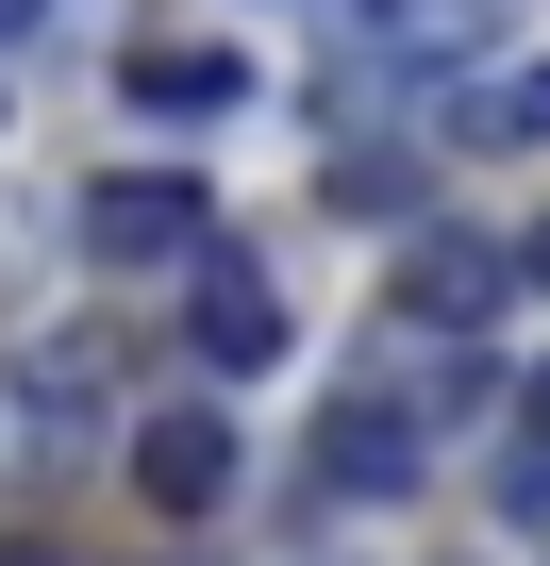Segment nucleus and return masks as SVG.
I'll return each mask as SVG.
<instances>
[{"label": "nucleus", "mask_w": 550, "mask_h": 566, "mask_svg": "<svg viewBox=\"0 0 550 566\" xmlns=\"http://www.w3.org/2000/svg\"><path fill=\"white\" fill-rule=\"evenodd\" d=\"M184 334H200V367H234V384H250V367H284V283L217 233V250L184 266Z\"/></svg>", "instance_id": "obj_5"}, {"label": "nucleus", "mask_w": 550, "mask_h": 566, "mask_svg": "<svg viewBox=\"0 0 550 566\" xmlns=\"http://www.w3.org/2000/svg\"><path fill=\"white\" fill-rule=\"evenodd\" d=\"M134 500H151V516H217V500H234V417H217V400H167V417L134 433Z\"/></svg>", "instance_id": "obj_7"}, {"label": "nucleus", "mask_w": 550, "mask_h": 566, "mask_svg": "<svg viewBox=\"0 0 550 566\" xmlns=\"http://www.w3.org/2000/svg\"><path fill=\"white\" fill-rule=\"evenodd\" d=\"M117 84H134L151 117H234V101H250V67H234L217 34H151V51H134Z\"/></svg>", "instance_id": "obj_8"}, {"label": "nucleus", "mask_w": 550, "mask_h": 566, "mask_svg": "<svg viewBox=\"0 0 550 566\" xmlns=\"http://www.w3.org/2000/svg\"><path fill=\"white\" fill-rule=\"evenodd\" d=\"M417 467H434L417 400H334L318 417V500H417Z\"/></svg>", "instance_id": "obj_6"}, {"label": "nucleus", "mask_w": 550, "mask_h": 566, "mask_svg": "<svg viewBox=\"0 0 550 566\" xmlns=\"http://www.w3.org/2000/svg\"><path fill=\"white\" fill-rule=\"evenodd\" d=\"M200 250H217V217H200L184 167H117V184H84V266H200Z\"/></svg>", "instance_id": "obj_1"}, {"label": "nucleus", "mask_w": 550, "mask_h": 566, "mask_svg": "<svg viewBox=\"0 0 550 566\" xmlns=\"http://www.w3.org/2000/svg\"><path fill=\"white\" fill-rule=\"evenodd\" d=\"M500 51V0H367L351 18V84H450Z\"/></svg>", "instance_id": "obj_3"}, {"label": "nucleus", "mask_w": 550, "mask_h": 566, "mask_svg": "<svg viewBox=\"0 0 550 566\" xmlns=\"http://www.w3.org/2000/svg\"><path fill=\"white\" fill-rule=\"evenodd\" d=\"M500 301H517L500 233H401V266H384V317H417V334H484Z\"/></svg>", "instance_id": "obj_2"}, {"label": "nucleus", "mask_w": 550, "mask_h": 566, "mask_svg": "<svg viewBox=\"0 0 550 566\" xmlns=\"http://www.w3.org/2000/svg\"><path fill=\"white\" fill-rule=\"evenodd\" d=\"M84 433H101V367H84V350H34V367H0V483H51Z\"/></svg>", "instance_id": "obj_4"}, {"label": "nucleus", "mask_w": 550, "mask_h": 566, "mask_svg": "<svg viewBox=\"0 0 550 566\" xmlns=\"http://www.w3.org/2000/svg\"><path fill=\"white\" fill-rule=\"evenodd\" d=\"M334 217H417V167L401 150H334Z\"/></svg>", "instance_id": "obj_10"}, {"label": "nucleus", "mask_w": 550, "mask_h": 566, "mask_svg": "<svg viewBox=\"0 0 550 566\" xmlns=\"http://www.w3.org/2000/svg\"><path fill=\"white\" fill-rule=\"evenodd\" d=\"M450 134H467V150H550V67H500V84H467V101H450Z\"/></svg>", "instance_id": "obj_9"}, {"label": "nucleus", "mask_w": 550, "mask_h": 566, "mask_svg": "<svg viewBox=\"0 0 550 566\" xmlns=\"http://www.w3.org/2000/svg\"><path fill=\"white\" fill-rule=\"evenodd\" d=\"M517 417H533V450H550V367H533V384H517Z\"/></svg>", "instance_id": "obj_11"}, {"label": "nucleus", "mask_w": 550, "mask_h": 566, "mask_svg": "<svg viewBox=\"0 0 550 566\" xmlns=\"http://www.w3.org/2000/svg\"><path fill=\"white\" fill-rule=\"evenodd\" d=\"M517 283H550V233H533V250H517Z\"/></svg>", "instance_id": "obj_14"}, {"label": "nucleus", "mask_w": 550, "mask_h": 566, "mask_svg": "<svg viewBox=\"0 0 550 566\" xmlns=\"http://www.w3.org/2000/svg\"><path fill=\"white\" fill-rule=\"evenodd\" d=\"M34 18H51V0H0V34H34Z\"/></svg>", "instance_id": "obj_13"}, {"label": "nucleus", "mask_w": 550, "mask_h": 566, "mask_svg": "<svg viewBox=\"0 0 550 566\" xmlns=\"http://www.w3.org/2000/svg\"><path fill=\"white\" fill-rule=\"evenodd\" d=\"M0 566H68V549H34V533H0Z\"/></svg>", "instance_id": "obj_12"}]
</instances>
